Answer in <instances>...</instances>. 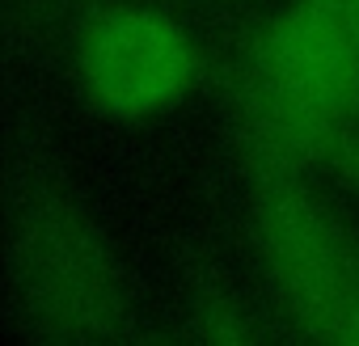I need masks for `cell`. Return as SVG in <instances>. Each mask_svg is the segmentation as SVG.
Listing matches in <instances>:
<instances>
[{
  "mask_svg": "<svg viewBox=\"0 0 359 346\" xmlns=\"http://www.w3.org/2000/svg\"><path fill=\"white\" fill-rule=\"evenodd\" d=\"M5 275L18 321L39 342H118L135 329L127 266L51 160L22 156L5 182Z\"/></svg>",
  "mask_w": 359,
  "mask_h": 346,
  "instance_id": "cell-1",
  "label": "cell"
},
{
  "mask_svg": "<svg viewBox=\"0 0 359 346\" xmlns=\"http://www.w3.org/2000/svg\"><path fill=\"white\" fill-rule=\"evenodd\" d=\"M233 118L241 165H330L359 127V39L309 0H287L237 47Z\"/></svg>",
  "mask_w": 359,
  "mask_h": 346,
  "instance_id": "cell-2",
  "label": "cell"
},
{
  "mask_svg": "<svg viewBox=\"0 0 359 346\" xmlns=\"http://www.w3.org/2000/svg\"><path fill=\"white\" fill-rule=\"evenodd\" d=\"M250 237L279 312L300 338L359 346V245L309 186V173L245 165Z\"/></svg>",
  "mask_w": 359,
  "mask_h": 346,
  "instance_id": "cell-3",
  "label": "cell"
},
{
  "mask_svg": "<svg viewBox=\"0 0 359 346\" xmlns=\"http://www.w3.org/2000/svg\"><path fill=\"white\" fill-rule=\"evenodd\" d=\"M203 76L195 34L148 0H102L72 34V81L89 110L148 123L182 106Z\"/></svg>",
  "mask_w": 359,
  "mask_h": 346,
  "instance_id": "cell-4",
  "label": "cell"
},
{
  "mask_svg": "<svg viewBox=\"0 0 359 346\" xmlns=\"http://www.w3.org/2000/svg\"><path fill=\"white\" fill-rule=\"evenodd\" d=\"M177 338L187 342H208V346H250L266 338V325L258 321V312L229 287L216 279H203L191 287L187 304H182V325Z\"/></svg>",
  "mask_w": 359,
  "mask_h": 346,
  "instance_id": "cell-5",
  "label": "cell"
},
{
  "mask_svg": "<svg viewBox=\"0 0 359 346\" xmlns=\"http://www.w3.org/2000/svg\"><path fill=\"white\" fill-rule=\"evenodd\" d=\"M313 9H321L330 22H338L346 34L359 39V0H309Z\"/></svg>",
  "mask_w": 359,
  "mask_h": 346,
  "instance_id": "cell-6",
  "label": "cell"
},
{
  "mask_svg": "<svg viewBox=\"0 0 359 346\" xmlns=\"http://www.w3.org/2000/svg\"><path fill=\"white\" fill-rule=\"evenodd\" d=\"M325 169H334L351 191H359V135H351V139L334 152V160H330Z\"/></svg>",
  "mask_w": 359,
  "mask_h": 346,
  "instance_id": "cell-7",
  "label": "cell"
}]
</instances>
